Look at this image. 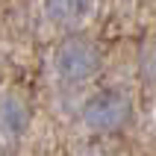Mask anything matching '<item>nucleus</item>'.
<instances>
[{
    "instance_id": "4",
    "label": "nucleus",
    "mask_w": 156,
    "mask_h": 156,
    "mask_svg": "<svg viewBox=\"0 0 156 156\" xmlns=\"http://www.w3.org/2000/svg\"><path fill=\"white\" fill-rule=\"evenodd\" d=\"M27 127H30V109H27V103L15 94L3 97V103H0V133L9 136V139H18Z\"/></svg>"
},
{
    "instance_id": "5",
    "label": "nucleus",
    "mask_w": 156,
    "mask_h": 156,
    "mask_svg": "<svg viewBox=\"0 0 156 156\" xmlns=\"http://www.w3.org/2000/svg\"><path fill=\"white\" fill-rule=\"evenodd\" d=\"M141 74H144L150 83H156V38L144 47V53H141Z\"/></svg>"
},
{
    "instance_id": "3",
    "label": "nucleus",
    "mask_w": 156,
    "mask_h": 156,
    "mask_svg": "<svg viewBox=\"0 0 156 156\" xmlns=\"http://www.w3.org/2000/svg\"><path fill=\"white\" fill-rule=\"evenodd\" d=\"M44 12L56 24L74 27L94 12V0H44Z\"/></svg>"
},
{
    "instance_id": "1",
    "label": "nucleus",
    "mask_w": 156,
    "mask_h": 156,
    "mask_svg": "<svg viewBox=\"0 0 156 156\" xmlns=\"http://www.w3.org/2000/svg\"><path fill=\"white\" fill-rule=\"evenodd\" d=\"M53 68L62 83H86L100 71V50L86 35H68L53 53Z\"/></svg>"
},
{
    "instance_id": "2",
    "label": "nucleus",
    "mask_w": 156,
    "mask_h": 156,
    "mask_svg": "<svg viewBox=\"0 0 156 156\" xmlns=\"http://www.w3.org/2000/svg\"><path fill=\"white\" fill-rule=\"evenodd\" d=\"M133 115V100L124 91H97L94 97H88L83 106V124L91 133H115L130 121Z\"/></svg>"
}]
</instances>
